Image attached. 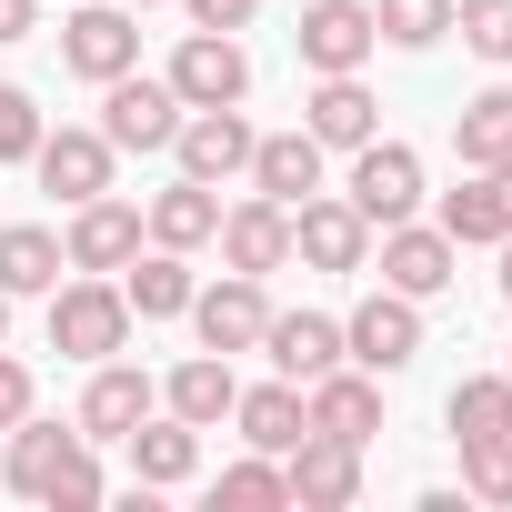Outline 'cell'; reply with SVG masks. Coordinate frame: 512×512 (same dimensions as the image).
Wrapping results in <instances>:
<instances>
[{"instance_id": "3", "label": "cell", "mask_w": 512, "mask_h": 512, "mask_svg": "<svg viewBox=\"0 0 512 512\" xmlns=\"http://www.w3.org/2000/svg\"><path fill=\"white\" fill-rule=\"evenodd\" d=\"M342 362H362V372H412L422 362V302H402V292H362L352 312H342Z\"/></svg>"}, {"instance_id": "25", "label": "cell", "mask_w": 512, "mask_h": 512, "mask_svg": "<svg viewBox=\"0 0 512 512\" xmlns=\"http://www.w3.org/2000/svg\"><path fill=\"white\" fill-rule=\"evenodd\" d=\"M211 231H221V191L211 181H171V191L141 201V241H161V251H201Z\"/></svg>"}, {"instance_id": "38", "label": "cell", "mask_w": 512, "mask_h": 512, "mask_svg": "<svg viewBox=\"0 0 512 512\" xmlns=\"http://www.w3.org/2000/svg\"><path fill=\"white\" fill-rule=\"evenodd\" d=\"M31 412V362H11V342H0V432H11Z\"/></svg>"}, {"instance_id": "31", "label": "cell", "mask_w": 512, "mask_h": 512, "mask_svg": "<svg viewBox=\"0 0 512 512\" xmlns=\"http://www.w3.org/2000/svg\"><path fill=\"white\" fill-rule=\"evenodd\" d=\"M211 502H221V512H272V502H292V482H282V452H241V462L211 482Z\"/></svg>"}, {"instance_id": "37", "label": "cell", "mask_w": 512, "mask_h": 512, "mask_svg": "<svg viewBox=\"0 0 512 512\" xmlns=\"http://www.w3.org/2000/svg\"><path fill=\"white\" fill-rule=\"evenodd\" d=\"M181 11H191V31H251L262 0H181Z\"/></svg>"}, {"instance_id": "34", "label": "cell", "mask_w": 512, "mask_h": 512, "mask_svg": "<svg viewBox=\"0 0 512 512\" xmlns=\"http://www.w3.org/2000/svg\"><path fill=\"white\" fill-rule=\"evenodd\" d=\"M452 31L472 61H512V0H452Z\"/></svg>"}, {"instance_id": "35", "label": "cell", "mask_w": 512, "mask_h": 512, "mask_svg": "<svg viewBox=\"0 0 512 512\" xmlns=\"http://www.w3.org/2000/svg\"><path fill=\"white\" fill-rule=\"evenodd\" d=\"M41 151V101L21 81H0V161H31Z\"/></svg>"}, {"instance_id": "17", "label": "cell", "mask_w": 512, "mask_h": 512, "mask_svg": "<svg viewBox=\"0 0 512 512\" xmlns=\"http://www.w3.org/2000/svg\"><path fill=\"white\" fill-rule=\"evenodd\" d=\"M211 241H221V262H231V272L272 282V272L292 262V211L251 191V201H231V211H221V231H211Z\"/></svg>"}, {"instance_id": "1", "label": "cell", "mask_w": 512, "mask_h": 512, "mask_svg": "<svg viewBox=\"0 0 512 512\" xmlns=\"http://www.w3.org/2000/svg\"><path fill=\"white\" fill-rule=\"evenodd\" d=\"M121 342H131L121 272H61V282H51V352H61V362H111Z\"/></svg>"}, {"instance_id": "21", "label": "cell", "mask_w": 512, "mask_h": 512, "mask_svg": "<svg viewBox=\"0 0 512 512\" xmlns=\"http://www.w3.org/2000/svg\"><path fill=\"white\" fill-rule=\"evenodd\" d=\"M442 231L472 251V241H512V161H482L462 171V191H442Z\"/></svg>"}, {"instance_id": "27", "label": "cell", "mask_w": 512, "mask_h": 512, "mask_svg": "<svg viewBox=\"0 0 512 512\" xmlns=\"http://www.w3.org/2000/svg\"><path fill=\"white\" fill-rule=\"evenodd\" d=\"M71 262H61V231H41V221H11L0 231V292L11 302H31V292H51Z\"/></svg>"}, {"instance_id": "43", "label": "cell", "mask_w": 512, "mask_h": 512, "mask_svg": "<svg viewBox=\"0 0 512 512\" xmlns=\"http://www.w3.org/2000/svg\"><path fill=\"white\" fill-rule=\"evenodd\" d=\"M502 372H512V362H502Z\"/></svg>"}, {"instance_id": "5", "label": "cell", "mask_w": 512, "mask_h": 512, "mask_svg": "<svg viewBox=\"0 0 512 512\" xmlns=\"http://www.w3.org/2000/svg\"><path fill=\"white\" fill-rule=\"evenodd\" d=\"M161 81L181 91V111H221V101H251V51H241V31H191Z\"/></svg>"}, {"instance_id": "23", "label": "cell", "mask_w": 512, "mask_h": 512, "mask_svg": "<svg viewBox=\"0 0 512 512\" xmlns=\"http://www.w3.org/2000/svg\"><path fill=\"white\" fill-rule=\"evenodd\" d=\"M251 191H262V201H312L322 191V141L312 131H262V141H251V171H241Z\"/></svg>"}, {"instance_id": "28", "label": "cell", "mask_w": 512, "mask_h": 512, "mask_svg": "<svg viewBox=\"0 0 512 512\" xmlns=\"http://www.w3.org/2000/svg\"><path fill=\"white\" fill-rule=\"evenodd\" d=\"M452 161H462V171L512 161V91H502V81H492V91H472V101L452 111Z\"/></svg>"}, {"instance_id": "2", "label": "cell", "mask_w": 512, "mask_h": 512, "mask_svg": "<svg viewBox=\"0 0 512 512\" xmlns=\"http://www.w3.org/2000/svg\"><path fill=\"white\" fill-rule=\"evenodd\" d=\"M342 201H352V211H362L372 231L412 221V211H422V151H412V141H382V131H372V141L352 151V181H342Z\"/></svg>"}, {"instance_id": "15", "label": "cell", "mask_w": 512, "mask_h": 512, "mask_svg": "<svg viewBox=\"0 0 512 512\" xmlns=\"http://www.w3.org/2000/svg\"><path fill=\"white\" fill-rule=\"evenodd\" d=\"M302 71L322 81V71H362L372 51H382V31H372V0H312L302 11Z\"/></svg>"}, {"instance_id": "40", "label": "cell", "mask_w": 512, "mask_h": 512, "mask_svg": "<svg viewBox=\"0 0 512 512\" xmlns=\"http://www.w3.org/2000/svg\"><path fill=\"white\" fill-rule=\"evenodd\" d=\"M502 302H512V241H502Z\"/></svg>"}, {"instance_id": "16", "label": "cell", "mask_w": 512, "mask_h": 512, "mask_svg": "<svg viewBox=\"0 0 512 512\" xmlns=\"http://www.w3.org/2000/svg\"><path fill=\"white\" fill-rule=\"evenodd\" d=\"M121 462H131V492H171V482L201 472V432H191L181 412H141V422L121 432Z\"/></svg>"}, {"instance_id": "24", "label": "cell", "mask_w": 512, "mask_h": 512, "mask_svg": "<svg viewBox=\"0 0 512 512\" xmlns=\"http://www.w3.org/2000/svg\"><path fill=\"white\" fill-rule=\"evenodd\" d=\"M262 352H272L282 382H322V372L342 362V322H332V312H272V322H262Z\"/></svg>"}, {"instance_id": "6", "label": "cell", "mask_w": 512, "mask_h": 512, "mask_svg": "<svg viewBox=\"0 0 512 512\" xmlns=\"http://www.w3.org/2000/svg\"><path fill=\"white\" fill-rule=\"evenodd\" d=\"M292 262H312V272H372V221L342 191L292 201Z\"/></svg>"}, {"instance_id": "22", "label": "cell", "mask_w": 512, "mask_h": 512, "mask_svg": "<svg viewBox=\"0 0 512 512\" xmlns=\"http://www.w3.org/2000/svg\"><path fill=\"white\" fill-rule=\"evenodd\" d=\"M191 292H201V282H191V251H161V241H151V251H131V262H121V302H131V322H181Z\"/></svg>"}, {"instance_id": "11", "label": "cell", "mask_w": 512, "mask_h": 512, "mask_svg": "<svg viewBox=\"0 0 512 512\" xmlns=\"http://www.w3.org/2000/svg\"><path fill=\"white\" fill-rule=\"evenodd\" d=\"M262 322H272V292L251 282V272H221L191 292V332L201 352H262Z\"/></svg>"}, {"instance_id": "42", "label": "cell", "mask_w": 512, "mask_h": 512, "mask_svg": "<svg viewBox=\"0 0 512 512\" xmlns=\"http://www.w3.org/2000/svg\"><path fill=\"white\" fill-rule=\"evenodd\" d=\"M121 11H161V0H121Z\"/></svg>"}, {"instance_id": "36", "label": "cell", "mask_w": 512, "mask_h": 512, "mask_svg": "<svg viewBox=\"0 0 512 512\" xmlns=\"http://www.w3.org/2000/svg\"><path fill=\"white\" fill-rule=\"evenodd\" d=\"M101 502V462H91V442L61 462V482H51V512H91Z\"/></svg>"}, {"instance_id": "33", "label": "cell", "mask_w": 512, "mask_h": 512, "mask_svg": "<svg viewBox=\"0 0 512 512\" xmlns=\"http://www.w3.org/2000/svg\"><path fill=\"white\" fill-rule=\"evenodd\" d=\"M462 492L472 502H512V432H472L462 442Z\"/></svg>"}, {"instance_id": "4", "label": "cell", "mask_w": 512, "mask_h": 512, "mask_svg": "<svg viewBox=\"0 0 512 512\" xmlns=\"http://www.w3.org/2000/svg\"><path fill=\"white\" fill-rule=\"evenodd\" d=\"M61 71H71V81H121V71H141V21L121 11V0H81V11L61 21Z\"/></svg>"}, {"instance_id": "26", "label": "cell", "mask_w": 512, "mask_h": 512, "mask_svg": "<svg viewBox=\"0 0 512 512\" xmlns=\"http://www.w3.org/2000/svg\"><path fill=\"white\" fill-rule=\"evenodd\" d=\"M231 402H241V382H231V352H191V362H171V382H161V412H181L191 432L231 422Z\"/></svg>"}, {"instance_id": "32", "label": "cell", "mask_w": 512, "mask_h": 512, "mask_svg": "<svg viewBox=\"0 0 512 512\" xmlns=\"http://www.w3.org/2000/svg\"><path fill=\"white\" fill-rule=\"evenodd\" d=\"M372 31H382L392 51H432V41L452 31V0H372Z\"/></svg>"}, {"instance_id": "41", "label": "cell", "mask_w": 512, "mask_h": 512, "mask_svg": "<svg viewBox=\"0 0 512 512\" xmlns=\"http://www.w3.org/2000/svg\"><path fill=\"white\" fill-rule=\"evenodd\" d=\"M0 342H11V292H0Z\"/></svg>"}, {"instance_id": "12", "label": "cell", "mask_w": 512, "mask_h": 512, "mask_svg": "<svg viewBox=\"0 0 512 512\" xmlns=\"http://www.w3.org/2000/svg\"><path fill=\"white\" fill-rule=\"evenodd\" d=\"M302 422L332 432V442H372V432H382V372L332 362L322 382H302Z\"/></svg>"}, {"instance_id": "7", "label": "cell", "mask_w": 512, "mask_h": 512, "mask_svg": "<svg viewBox=\"0 0 512 512\" xmlns=\"http://www.w3.org/2000/svg\"><path fill=\"white\" fill-rule=\"evenodd\" d=\"M372 251H382V292H402V302H432V292H452V272H462V241H452L442 221H392Z\"/></svg>"}, {"instance_id": "39", "label": "cell", "mask_w": 512, "mask_h": 512, "mask_svg": "<svg viewBox=\"0 0 512 512\" xmlns=\"http://www.w3.org/2000/svg\"><path fill=\"white\" fill-rule=\"evenodd\" d=\"M31 21H41V0H0V51L31 41Z\"/></svg>"}, {"instance_id": "10", "label": "cell", "mask_w": 512, "mask_h": 512, "mask_svg": "<svg viewBox=\"0 0 512 512\" xmlns=\"http://www.w3.org/2000/svg\"><path fill=\"white\" fill-rule=\"evenodd\" d=\"M141 412H161V382H151L141 362H121V352H111V362H91V382H81V412H71V422H81V442L101 452V442H121Z\"/></svg>"}, {"instance_id": "9", "label": "cell", "mask_w": 512, "mask_h": 512, "mask_svg": "<svg viewBox=\"0 0 512 512\" xmlns=\"http://www.w3.org/2000/svg\"><path fill=\"white\" fill-rule=\"evenodd\" d=\"M171 131H181V91L171 81H141V71L101 81V141L111 151H171Z\"/></svg>"}, {"instance_id": "29", "label": "cell", "mask_w": 512, "mask_h": 512, "mask_svg": "<svg viewBox=\"0 0 512 512\" xmlns=\"http://www.w3.org/2000/svg\"><path fill=\"white\" fill-rule=\"evenodd\" d=\"M231 422H241V442L251 452H292L312 422H302V382H262V392H241L231 402Z\"/></svg>"}, {"instance_id": "13", "label": "cell", "mask_w": 512, "mask_h": 512, "mask_svg": "<svg viewBox=\"0 0 512 512\" xmlns=\"http://www.w3.org/2000/svg\"><path fill=\"white\" fill-rule=\"evenodd\" d=\"M282 482H292V502H302V512H342V502H362V442L302 432V442L282 452Z\"/></svg>"}, {"instance_id": "20", "label": "cell", "mask_w": 512, "mask_h": 512, "mask_svg": "<svg viewBox=\"0 0 512 512\" xmlns=\"http://www.w3.org/2000/svg\"><path fill=\"white\" fill-rule=\"evenodd\" d=\"M81 452V422L61 432V422H41V412H21L11 422V452H0V482H11L21 502H51V482H61V462Z\"/></svg>"}, {"instance_id": "8", "label": "cell", "mask_w": 512, "mask_h": 512, "mask_svg": "<svg viewBox=\"0 0 512 512\" xmlns=\"http://www.w3.org/2000/svg\"><path fill=\"white\" fill-rule=\"evenodd\" d=\"M251 141H262V131H251L241 121V101H221V111H181V131H171V161H181V181H241L251 171Z\"/></svg>"}, {"instance_id": "18", "label": "cell", "mask_w": 512, "mask_h": 512, "mask_svg": "<svg viewBox=\"0 0 512 512\" xmlns=\"http://www.w3.org/2000/svg\"><path fill=\"white\" fill-rule=\"evenodd\" d=\"M111 141H101V121L81 131V121H61V131H41V151H31V171H41V191H61V201H91V191H111Z\"/></svg>"}, {"instance_id": "19", "label": "cell", "mask_w": 512, "mask_h": 512, "mask_svg": "<svg viewBox=\"0 0 512 512\" xmlns=\"http://www.w3.org/2000/svg\"><path fill=\"white\" fill-rule=\"evenodd\" d=\"M302 131H312L322 151H362V141L382 131V101L362 91V71H322L312 101H302Z\"/></svg>"}, {"instance_id": "30", "label": "cell", "mask_w": 512, "mask_h": 512, "mask_svg": "<svg viewBox=\"0 0 512 512\" xmlns=\"http://www.w3.org/2000/svg\"><path fill=\"white\" fill-rule=\"evenodd\" d=\"M442 422H452V442H472V432H512V372H472V382H452Z\"/></svg>"}, {"instance_id": "14", "label": "cell", "mask_w": 512, "mask_h": 512, "mask_svg": "<svg viewBox=\"0 0 512 512\" xmlns=\"http://www.w3.org/2000/svg\"><path fill=\"white\" fill-rule=\"evenodd\" d=\"M131 251H141V201H111V191L71 201V231H61V262L71 272H121Z\"/></svg>"}]
</instances>
